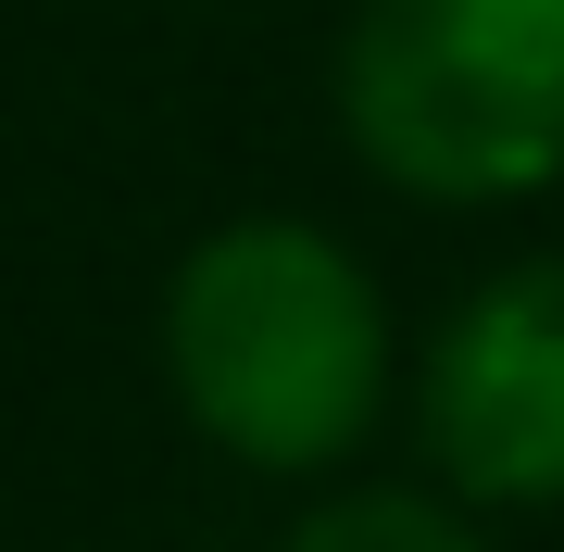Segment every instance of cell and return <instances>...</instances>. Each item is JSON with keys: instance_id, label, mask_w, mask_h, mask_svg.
Masks as SVG:
<instances>
[{"instance_id": "cell-4", "label": "cell", "mask_w": 564, "mask_h": 552, "mask_svg": "<svg viewBox=\"0 0 564 552\" xmlns=\"http://www.w3.org/2000/svg\"><path fill=\"white\" fill-rule=\"evenodd\" d=\"M276 552H489L464 515H440V502H414V490H351V502H326V515H302Z\"/></svg>"}, {"instance_id": "cell-3", "label": "cell", "mask_w": 564, "mask_h": 552, "mask_svg": "<svg viewBox=\"0 0 564 552\" xmlns=\"http://www.w3.org/2000/svg\"><path fill=\"white\" fill-rule=\"evenodd\" d=\"M426 452L477 502H564V251L489 277L426 351Z\"/></svg>"}, {"instance_id": "cell-1", "label": "cell", "mask_w": 564, "mask_h": 552, "mask_svg": "<svg viewBox=\"0 0 564 552\" xmlns=\"http://www.w3.org/2000/svg\"><path fill=\"white\" fill-rule=\"evenodd\" d=\"M377 289L326 226H226L163 289V377L239 465H339L377 414Z\"/></svg>"}, {"instance_id": "cell-2", "label": "cell", "mask_w": 564, "mask_h": 552, "mask_svg": "<svg viewBox=\"0 0 564 552\" xmlns=\"http://www.w3.org/2000/svg\"><path fill=\"white\" fill-rule=\"evenodd\" d=\"M339 126L414 202H514L564 176V0H364Z\"/></svg>"}]
</instances>
